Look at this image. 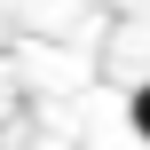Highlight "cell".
Wrapping results in <instances>:
<instances>
[{"instance_id":"obj_1","label":"cell","mask_w":150,"mask_h":150,"mask_svg":"<svg viewBox=\"0 0 150 150\" xmlns=\"http://www.w3.org/2000/svg\"><path fill=\"white\" fill-rule=\"evenodd\" d=\"M127 127H134V134H142V142H150V79H142V87H134V103H127Z\"/></svg>"}]
</instances>
